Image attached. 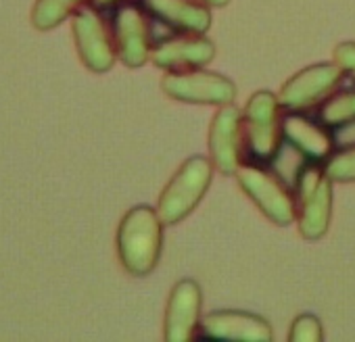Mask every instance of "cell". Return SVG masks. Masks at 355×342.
I'll use <instances>...</instances> for the list:
<instances>
[{"label":"cell","instance_id":"1","mask_svg":"<svg viewBox=\"0 0 355 342\" xmlns=\"http://www.w3.org/2000/svg\"><path fill=\"white\" fill-rule=\"evenodd\" d=\"M163 244V219L146 205L130 209L117 230V253L132 276H146L155 269Z\"/></svg>","mask_w":355,"mask_h":342},{"label":"cell","instance_id":"2","mask_svg":"<svg viewBox=\"0 0 355 342\" xmlns=\"http://www.w3.org/2000/svg\"><path fill=\"white\" fill-rule=\"evenodd\" d=\"M278 96L270 90L255 92L243 113V144L257 163H272L282 148V111Z\"/></svg>","mask_w":355,"mask_h":342},{"label":"cell","instance_id":"3","mask_svg":"<svg viewBox=\"0 0 355 342\" xmlns=\"http://www.w3.org/2000/svg\"><path fill=\"white\" fill-rule=\"evenodd\" d=\"M297 207H299V232L307 240H320L332 215V180L315 161H305L295 178Z\"/></svg>","mask_w":355,"mask_h":342},{"label":"cell","instance_id":"4","mask_svg":"<svg viewBox=\"0 0 355 342\" xmlns=\"http://www.w3.org/2000/svg\"><path fill=\"white\" fill-rule=\"evenodd\" d=\"M214 178V165L205 156H191L169 180L159 197L157 213L163 224L173 226L184 219L205 197Z\"/></svg>","mask_w":355,"mask_h":342},{"label":"cell","instance_id":"5","mask_svg":"<svg viewBox=\"0 0 355 342\" xmlns=\"http://www.w3.org/2000/svg\"><path fill=\"white\" fill-rule=\"evenodd\" d=\"M236 178L245 195L259 207V211L276 226H288L295 219L297 203L286 186L257 163H247L236 169Z\"/></svg>","mask_w":355,"mask_h":342},{"label":"cell","instance_id":"6","mask_svg":"<svg viewBox=\"0 0 355 342\" xmlns=\"http://www.w3.org/2000/svg\"><path fill=\"white\" fill-rule=\"evenodd\" d=\"M161 88L169 98L195 102V105H230L236 96V86L211 71L191 69V71H169L161 80Z\"/></svg>","mask_w":355,"mask_h":342},{"label":"cell","instance_id":"7","mask_svg":"<svg viewBox=\"0 0 355 342\" xmlns=\"http://www.w3.org/2000/svg\"><path fill=\"white\" fill-rule=\"evenodd\" d=\"M113 42L119 61L128 67H142L150 59L153 32L144 7L121 3L113 13Z\"/></svg>","mask_w":355,"mask_h":342},{"label":"cell","instance_id":"8","mask_svg":"<svg viewBox=\"0 0 355 342\" xmlns=\"http://www.w3.org/2000/svg\"><path fill=\"white\" fill-rule=\"evenodd\" d=\"M71 28H73V38L82 63L94 73L109 71L115 63L117 53H115L113 32L107 28L98 9L94 5L92 7L82 5L73 15Z\"/></svg>","mask_w":355,"mask_h":342},{"label":"cell","instance_id":"9","mask_svg":"<svg viewBox=\"0 0 355 342\" xmlns=\"http://www.w3.org/2000/svg\"><path fill=\"white\" fill-rule=\"evenodd\" d=\"M343 80V69L334 63L311 65L293 75L280 90L278 100L288 111H307L318 102H324Z\"/></svg>","mask_w":355,"mask_h":342},{"label":"cell","instance_id":"10","mask_svg":"<svg viewBox=\"0 0 355 342\" xmlns=\"http://www.w3.org/2000/svg\"><path fill=\"white\" fill-rule=\"evenodd\" d=\"M216 57V46L203 34L195 32H178L175 36L159 40L153 51L150 59L157 67L167 71H191L205 67Z\"/></svg>","mask_w":355,"mask_h":342},{"label":"cell","instance_id":"11","mask_svg":"<svg viewBox=\"0 0 355 342\" xmlns=\"http://www.w3.org/2000/svg\"><path fill=\"white\" fill-rule=\"evenodd\" d=\"M241 146H243V113L230 102L224 105L214 115L209 127L211 163L224 176L236 174V169L241 167Z\"/></svg>","mask_w":355,"mask_h":342},{"label":"cell","instance_id":"12","mask_svg":"<svg viewBox=\"0 0 355 342\" xmlns=\"http://www.w3.org/2000/svg\"><path fill=\"white\" fill-rule=\"evenodd\" d=\"M201 288L193 280L178 282L165 311V340H191L197 334L199 315H201Z\"/></svg>","mask_w":355,"mask_h":342},{"label":"cell","instance_id":"13","mask_svg":"<svg viewBox=\"0 0 355 342\" xmlns=\"http://www.w3.org/2000/svg\"><path fill=\"white\" fill-rule=\"evenodd\" d=\"M282 129L286 142L303 154L305 161L322 163L332 154L334 138L322 121H313L307 115H301V111H293V115L282 119Z\"/></svg>","mask_w":355,"mask_h":342},{"label":"cell","instance_id":"14","mask_svg":"<svg viewBox=\"0 0 355 342\" xmlns=\"http://www.w3.org/2000/svg\"><path fill=\"white\" fill-rule=\"evenodd\" d=\"M201 336L220 338V340H253L266 342L272 340L270 323L253 313L243 311H216L209 313L201 323Z\"/></svg>","mask_w":355,"mask_h":342},{"label":"cell","instance_id":"15","mask_svg":"<svg viewBox=\"0 0 355 342\" xmlns=\"http://www.w3.org/2000/svg\"><path fill=\"white\" fill-rule=\"evenodd\" d=\"M146 13L175 32L205 34L211 26V13L201 0H140Z\"/></svg>","mask_w":355,"mask_h":342},{"label":"cell","instance_id":"16","mask_svg":"<svg viewBox=\"0 0 355 342\" xmlns=\"http://www.w3.org/2000/svg\"><path fill=\"white\" fill-rule=\"evenodd\" d=\"M86 0H36L32 11V24L36 30H53L76 13Z\"/></svg>","mask_w":355,"mask_h":342},{"label":"cell","instance_id":"17","mask_svg":"<svg viewBox=\"0 0 355 342\" xmlns=\"http://www.w3.org/2000/svg\"><path fill=\"white\" fill-rule=\"evenodd\" d=\"M320 121L328 127H343L355 121V90L334 94L320 109Z\"/></svg>","mask_w":355,"mask_h":342},{"label":"cell","instance_id":"18","mask_svg":"<svg viewBox=\"0 0 355 342\" xmlns=\"http://www.w3.org/2000/svg\"><path fill=\"white\" fill-rule=\"evenodd\" d=\"M324 171L332 182H355V146L330 154L324 165Z\"/></svg>","mask_w":355,"mask_h":342},{"label":"cell","instance_id":"19","mask_svg":"<svg viewBox=\"0 0 355 342\" xmlns=\"http://www.w3.org/2000/svg\"><path fill=\"white\" fill-rule=\"evenodd\" d=\"M324 338V332H322V323L318 317L313 315H299L295 321H293V327H291V334H288V340L293 342H313V340H322Z\"/></svg>","mask_w":355,"mask_h":342},{"label":"cell","instance_id":"20","mask_svg":"<svg viewBox=\"0 0 355 342\" xmlns=\"http://www.w3.org/2000/svg\"><path fill=\"white\" fill-rule=\"evenodd\" d=\"M334 61L336 65L351 73L355 78V42H343L334 48Z\"/></svg>","mask_w":355,"mask_h":342},{"label":"cell","instance_id":"21","mask_svg":"<svg viewBox=\"0 0 355 342\" xmlns=\"http://www.w3.org/2000/svg\"><path fill=\"white\" fill-rule=\"evenodd\" d=\"M90 3H92L96 9H105V7H111V5L121 3V0H90Z\"/></svg>","mask_w":355,"mask_h":342},{"label":"cell","instance_id":"22","mask_svg":"<svg viewBox=\"0 0 355 342\" xmlns=\"http://www.w3.org/2000/svg\"><path fill=\"white\" fill-rule=\"evenodd\" d=\"M201 3H205L209 7H226L230 0H201Z\"/></svg>","mask_w":355,"mask_h":342}]
</instances>
